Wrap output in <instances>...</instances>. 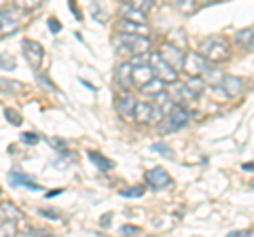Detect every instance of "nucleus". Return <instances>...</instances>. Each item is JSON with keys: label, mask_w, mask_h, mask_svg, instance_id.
Returning a JSON list of instances; mask_svg holds the SVG:
<instances>
[{"label": "nucleus", "mask_w": 254, "mask_h": 237, "mask_svg": "<svg viewBox=\"0 0 254 237\" xmlns=\"http://www.w3.org/2000/svg\"><path fill=\"white\" fill-rule=\"evenodd\" d=\"M201 55L208 61L214 64H222L231 58V47L225 36H208L201 41Z\"/></svg>", "instance_id": "1"}, {"label": "nucleus", "mask_w": 254, "mask_h": 237, "mask_svg": "<svg viewBox=\"0 0 254 237\" xmlns=\"http://www.w3.org/2000/svg\"><path fill=\"white\" fill-rule=\"evenodd\" d=\"M115 43L119 45V49L133 55H148L150 53V41L144 34H123L119 32V36L115 38Z\"/></svg>", "instance_id": "2"}, {"label": "nucleus", "mask_w": 254, "mask_h": 237, "mask_svg": "<svg viewBox=\"0 0 254 237\" xmlns=\"http://www.w3.org/2000/svg\"><path fill=\"white\" fill-rule=\"evenodd\" d=\"M189 121H190L189 110L182 104H174L170 113L163 117V121L159 123V131H161V133H170V131L182 129L185 125H189Z\"/></svg>", "instance_id": "3"}, {"label": "nucleus", "mask_w": 254, "mask_h": 237, "mask_svg": "<svg viewBox=\"0 0 254 237\" xmlns=\"http://www.w3.org/2000/svg\"><path fill=\"white\" fill-rule=\"evenodd\" d=\"M23 19H26V11L17 9V6L2 9L0 11V36L15 34L23 26Z\"/></svg>", "instance_id": "4"}, {"label": "nucleus", "mask_w": 254, "mask_h": 237, "mask_svg": "<svg viewBox=\"0 0 254 237\" xmlns=\"http://www.w3.org/2000/svg\"><path fill=\"white\" fill-rule=\"evenodd\" d=\"M148 64L153 66L155 70V76H159L165 85H172V83H176L178 81V70L176 68H172L168 61L163 59V55L159 53V51H153V53H148Z\"/></svg>", "instance_id": "5"}, {"label": "nucleus", "mask_w": 254, "mask_h": 237, "mask_svg": "<svg viewBox=\"0 0 254 237\" xmlns=\"http://www.w3.org/2000/svg\"><path fill=\"white\" fill-rule=\"evenodd\" d=\"M21 49H23V58H26V61L30 64L32 70H38V68H41L43 58H45V49H43L41 43L26 38V41H23V45H21Z\"/></svg>", "instance_id": "6"}, {"label": "nucleus", "mask_w": 254, "mask_h": 237, "mask_svg": "<svg viewBox=\"0 0 254 237\" xmlns=\"http://www.w3.org/2000/svg\"><path fill=\"white\" fill-rule=\"evenodd\" d=\"M208 68V59L203 58L201 53H185V61H182V70L189 74V76H201Z\"/></svg>", "instance_id": "7"}, {"label": "nucleus", "mask_w": 254, "mask_h": 237, "mask_svg": "<svg viewBox=\"0 0 254 237\" xmlns=\"http://www.w3.org/2000/svg\"><path fill=\"white\" fill-rule=\"evenodd\" d=\"M146 182L150 188H155V191H161V188H170L174 184L172 176L168 174V170L163 168H155V170H148L146 172Z\"/></svg>", "instance_id": "8"}, {"label": "nucleus", "mask_w": 254, "mask_h": 237, "mask_svg": "<svg viewBox=\"0 0 254 237\" xmlns=\"http://www.w3.org/2000/svg\"><path fill=\"white\" fill-rule=\"evenodd\" d=\"M150 78H155V70L148 61H140V64H133L131 68V85L142 87L144 83H148Z\"/></svg>", "instance_id": "9"}, {"label": "nucleus", "mask_w": 254, "mask_h": 237, "mask_svg": "<svg viewBox=\"0 0 254 237\" xmlns=\"http://www.w3.org/2000/svg\"><path fill=\"white\" fill-rule=\"evenodd\" d=\"M138 100L131 96L129 91H121L117 96V110L123 118H133V110H136Z\"/></svg>", "instance_id": "10"}, {"label": "nucleus", "mask_w": 254, "mask_h": 237, "mask_svg": "<svg viewBox=\"0 0 254 237\" xmlns=\"http://www.w3.org/2000/svg\"><path fill=\"white\" fill-rule=\"evenodd\" d=\"M220 87L225 89V93L229 96V100L231 98H240L242 93H244V87H246V81L242 76H235V74H225V78H222V83Z\"/></svg>", "instance_id": "11"}, {"label": "nucleus", "mask_w": 254, "mask_h": 237, "mask_svg": "<svg viewBox=\"0 0 254 237\" xmlns=\"http://www.w3.org/2000/svg\"><path fill=\"white\" fill-rule=\"evenodd\" d=\"M159 53L163 55V59L168 61V64H170L172 68H176V70H180V68H182L185 55H182V49H180V47L172 45V43H165V45L161 47V51H159Z\"/></svg>", "instance_id": "12"}, {"label": "nucleus", "mask_w": 254, "mask_h": 237, "mask_svg": "<svg viewBox=\"0 0 254 237\" xmlns=\"http://www.w3.org/2000/svg\"><path fill=\"white\" fill-rule=\"evenodd\" d=\"M153 113H155L153 104H148V102H138L136 110H133V121L140 123V125H150L153 123Z\"/></svg>", "instance_id": "13"}, {"label": "nucleus", "mask_w": 254, "mask_h": 237, "mask_svg": "<svg viewBox=\"0 0 254 237\" xmlns=\"http://www.w3.org/2000/svg\"><path fill=\"white\" fill-rule=\"evenodd\" d=\"M117 32H123V34H148L150 30L146 23H138V21H127V19H121L117 23Z\"/></svg>", "instance_id": "14"}, {"label": "nucleus", "mask_w": 254, "mask_h": 237, "mask_svg": "<svg viewBox=\"0 0 254 237\" xmlns=\"http://www.w3.org/2000/svg\"><path fill=\"white\" fill-rule=\"evenodd\" d=\"M23 212L13 201H0V220H21Z\"/></svg>", "instance_id": "15"}, {"label": "nucleus", "mask_w": 254, "mask_h": 237, "mask_svg": "<svg viewBox=\"0 0 254 237\" xmlns=\"http://www.w3.org/2000/svg\"><path fill=\"white\" fill-rule=\"evenodd\" d=\"M131 68H133L131 61H123V64L117 66L115 78H117V83L121 87H129L131 85Z\"/></svg>", "instance_id": "16"}, {"label": "nucleus", "mask_w": 254, "mask_h": 237, "mask_svg": "<svg viewBox=\"0 0 254 237\" xmlns=\"http://www.w3.org/2000/svg\"><path fill=\"white\" fill-rule=\"evenodd\" d=\"M235 43L242 47L246 51H252L254 49V28H246V30H240L235 34Z\"/></svg>", "instance_id": "17"}, {"label": "nucleus", "mask_w": 254, "mask_h": 237, "mask_svg": "<svg viewBox=\"0 0 254 237\" xmlns=\"http://www.w3.org/2000/svg\"><path fill=\"white\" fill-rule=\"evenodd\" d=\"M9 180H11L13 186H28V188H32V191H41V186L32 182L28 176L19 174V170H11V172H9Z\"/></svg>", "instance_id": "18"}, {"label": "nucleus", "mask_w": 254, "mask_h": 237, "mask_svg": "<svg viewBox=\"0 0 254 237\" xmlns=\"http://www.w3.org/2000/svg\"><path fill=\"white\" fill-rule=\"evenodd\" d=\"M121 19L127 21H138V23H146V13L144 11H138L129 4H123L121 6Z\"/></svg>", "instance_id": "19"}, {"label": "nucleus", "mask_w": 254, "mask_h": 237, "mask_svg": "<svg viewBox=\"0 0 254 237\" xmlns=\"http://www.w3.org/2000/svg\"><path fill=\"white\" fill-rule=\"evenodd\" d=\"M140 91L144 93V96H157V93H161V91H165V83L161 81V78L159 76H155V78H150L148 83H144L140 87Z\"/></svg>", "instance_id": "20"}, {"label": "nucleus", "mask_w": 254, "mask_h": 237, "mask_svg": "<svg viewBox=\"0 0 254 237\" xmlns=\"http://www.w3.org/2000/svg\"><path fill=\"white\" fill-rule=\"evenodd\" d=\"M0 91L11 93V96H19V93L26 91V87H23L19 81H9V78H0Z\"/></svg>", "instance_id": "21"}, {"label": "nucleus", "mask_w": 254, "mask_h": 237, "mask_svg": "<svg viewBox=\"0 0 254 237\" xmlns=\"http://www.w3.org/2000/svg\"><path fill=\"white\" fill-rule=\"evenodd\" d=\"M201 76H205L203 81L208 83V85H212V87H218L220 83H222V78H225V72H222L220 68H205V72L201 74Z\"/></svg>", "instance_id": "22"}, {"label": "nucleus", "mask_w": 254, "mask_h": 237, "mask_svg": "<svg viewBox=\"0 0 254 237\" xmlns=\"http://www.w3.org/2000/svg\"><path fill=\"white\" fill-rule=\"evenodd\" d=\"M87 157H89V159H91L95 165H98V168H100L102 172H110V170L115 168V163L110 161V159H106L104 155H100L98 151H89V153H87Z\"/></svg>", "instance_id": "23"}, {"label": "nucleus", "mask_w": 254, "mask_h": 237, "mask_svg": "<svg viewBox=\"0 0 254 237\" xmlns=\"http://www.w3.org/2000/svg\"><path fill=\"white\" fill-rule=\"evenodd\" d=\"M185 85H187V89L190 93H195V96H201V93L205 91V87H208V83H205L201 76H189V81Z\"/></svg>", "instance_id": "24"}, {"label": "nucleus", "mask_w": 254, "mask_h": 237, "mask_svg": "<svg viewBox=\"0 0 254 237\" xmlns=\"http://www.w3.org/2000/svg\"><path fill=\"white\" fill-rule=\"evenodd\" d=\"M174 6L178 9V13H182L185 17H190L197 11V0H174Z\"/></svg>", "instance_id": "25"}, {"label": "nucleus", "mask_w": 254, "mask_h": 237, "mask_svg": "<svg viewBox=\"0 0 254 237\" xmlns=\"http://www.w3.org/2000/svg\"><path fill=\"white\" fill-rule=\"evenodd\" d=\"M168 43L180 47V49H185V47H187V36H185V32H182V30H174V32L168 36Z\"/></svg>", "instance_id": "26"}, {"label": "nucleus", "mask_w": 254, "mask_h": 237, "mask_svg": "<svg viewBox=\"0 0 254 237\" xmlns=\"http://www.w3.org/2000/svg\"><path fill=\"white\" fill-rule=\"evenodd\" d=\"M43 0H13V6H17V9L21 11H32V9H36V6H41Z\"/></svg>", "instance_id": "27"}, {"label": "nucleus", "mask_w": 254, "mask_h": 237, "mask_svg": "<svg viewBox=\"0 0 254 237\" xmlns=\"http://www.w3.org/2000/svg\"><path fill=\"white\" fill-rule=\"evenodd\" d=\"M127 4L133 6V9H138V11H144V13H148L153 9V0H127Z\"/></svg>", "instance_id": "28"}, {"label": "nucleus", "mask_w": 254, "mask_h": 237, "mask_svg": "<svg viewBox=\"0 0 254 237\" xmlns=\"http://www.w3.org/2000/svg\"><path fill=\"white\" fill-rule=\"evenodd\" d=\"M144 184H136V186H129V188H123L121 191V197H142L144 195Z\"/></svg>", "instance_id": "29"}, {"label": "nucleus", "mask_w": 254, "mask_h": 237, "mask_svg": "<svg viewBox=\"0 0 254 237\" xmlns=\"http://www.w3.org/2000/svg\"><path fill=\"white\" fill-rule=\"evenodd\" d=\"M2 235H17L15 220H2V225H0V237Z\"/></svg>", "instance_id": "30"}, {"label": "nucleus", "mask_w": 254, "mask_h": 237, "mask_svg": "<svg viewBox=\"0 0 254 237\" xmlns=\"http://www.w3.org/2000/svg\"><path fill=\"white\" fill-rule=\"evenodd\" d=\"M0 68H2V70H15V68H17V64H15V58H13V55L0 53Z\"/></svg>", "instance_id": "31"}, {"label": "nucleus", "mask_w": 254, "mask_h": 237, "mask_svg": "<svg viewBox=\"0 0 254 237\" xmlns=\"http://www.w3.org/2000/svg\"><path fill=\"white\" fill-rule=\"evenodd\" d=\"M4 117H6V121H11L13 125H21V117H19L17 110L6 108V110H4Z\"/></svg>", "instance_id": "32"}, {"label": "nucleus", "mask_w": 254, "mask_h": 237, "mask_svg": "<svg viewBox=\"0 0 254 237\" xmlns=\"http://www.w3.org/2000/svg\"><path fill=\"white\" fill-rule=\"evenodd\" d=\"M38 214H41V216H47L49 220H60V212L49 210V208H41V210H38Z\"/></svg>", "instance_id": "33"}, {"label": "nucleus", "mask_w": 254, "mask_h": 237, "mask_svg": "<svg viewBox=\"0 0 254 237\" xmlns=\"http://www.w3.org/2000/svg\"><path fill=\"white\" fill-rule=\"evenodd\" d=\"M153 151H157V153L165 155V157H168V159H174V155L170 153V146H165V144H155V146H153Z\"/></svg>", "instance_id": "34"}, {"label": "nucleus", "mask_w": 254, "mask_h": 237, "mask_svg": "<svg viewBox=\"0 0 254 237\" xmlns=\"http://www.w3.org/2000/svg\"><path fill=\"white\" fill-rule=\"evenodd\" d=\"M21 142H23V144H36V142H38V136H36V133H23V136H21Z\"/></svg>", "instance_id": "35"}, {"label": "nucleus", "mask_w": 254, "mask_h": 237, "mask_svg": "<svg viewBox=\"0 0 254 237\" xmlns=\"http://www.w3.org/2000/svg\"><path fill=\"white\" fill-rule=\"evenodd\" d=\"M121 233H131V235H140V227H131V225H123Z\"/></svg>", "instance_id": "36"}, {"label": "nucleus", "mask_w": 254, "mask_h": 237, "mask_svg": "<svg viewBox=\"0 0 254 237\" xmlns=\"http://www.w3.org/2000/svg\"><path fill=\"white\" fill-rule=\"evenodd\" d=\"M23 233H28V235H47V231H43V229H34V227H26L23 229Z\"/></svg>", "instance_id": "37"}, {"label": "nucleus", "mask_w": 254, "mask_h": 237, "mask_svg": "<svg viewBox=\"0 0 254 237\" xmlns=\"http://www.w3.org/2000/svg\"><path fill=\"white\" fill-rule=\"evenodd\" d=\"M49 30H51L53 34H58L60 30H62V23H60L58 19H49Z\"/></svg>", "instance_id": "38"}, {"label": "nucleus", "mask_w": 254, "mask_h": 237, "mask_svg": "<svg viewBox=\"0 0 254 237\" xmlns=\"http://www.w3.org/2000/svg\"><path fill=\"white\" fill-rule=\"evenodd\" d=\"M51 144H53V148H64V146H66V142L58 140V138H51Z\"/></svg>", "instance_id": "39"}, {"label": "nucleus", "mask_w": 254, "mask_h": 237, "mask_svg": "<svg viewBox=\"0 0 254 237\" xmlns=\"http://www.w3.org/2000/svg\"><path fill=\"white\" fill-rule=\"evenodd\" d=\"M68 2H70V9H72V13H74V17H76V19H83V15H81V11H78V9H76V6H74V2H72V0H68Z\"/></svg>", "instance_id": "40"}, {"label": "nucleus", "mask_w": 254, "mask_h": 237, "mask_svg": "<svg viewBox=\"0 0 254 237\" xmlns=\"http://www.w3.org/2000/svg\"><path fill=\"white\" fill-rule=\"evenodd\" d=\"M110 218H113V214H104V216H102V220H100V225H102V227H108Z\"/></svg>", "instance_id": "41"}, {"label": "nucleus", "mask_w": 254, "mask_h": 237, "mask_svg": "<svg viewBox=\"0 0 254 237\" xmlns=\"http://www.w3.org/2000/svg\"><path fill=\"white\" fill-rule=\"evenodd\" d=\"M242 168H244V172H254V161H250V163H244Z\"/></svg>", "instance_id": "42"}, {"label": "nucleus", "mask_w": 254, "mask_h": 237, "mask_svg": "<svg viewBox=\"0 0 254 237\" xmlns=\"http://www.w3.org/2000/svg\"><path fill=\"white\" fill-rule=\"evenodd\" d=\"M197 2H201V4H210V2H218V0H197Z\"/></svg>", "instance_id": "43"}, {"label": "nucleus", "mask_w": 254, "mask_h": 237, "mask_svg": "<svg viewBox=\"0 0 254 237\" xmlns=\"http://www.w3.org/2000/svg\"><path fill=\"white\" fill-rule=\"evenodd\" d=\"M60 193H62V188H60V191H51V193L47 195V197H55V195H60Z\"/></svg>", "instance_id": "44"}, {"label": "nucleus", "mask_w": 254, "mask_h": 237, "mask_svg": "<svg viewBox=\"0 0 254 237\" xmlns=\"http://www.w3.org/2000/svg\"><path fill=\"white\" fill-rule=\"evenodd\" d=\"M252 188H254V182H252Z\"/></svg>", "instance_id": "45"}]
</instances>
